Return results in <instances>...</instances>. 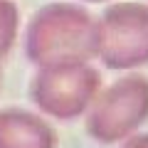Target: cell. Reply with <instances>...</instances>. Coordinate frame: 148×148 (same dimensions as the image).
I'll return each instance as SVG.
<instances>
[{
	"mask_svg": "<svg viewBox=\"0 0 148 148\" xmlns=\"http://www.w3.org/2000/svg\"><path fill=\"white\" fill-rule=\"evenodd\" d=\"M86 3H99V0H86Z\"/></svg>",
	"mask_w": 148,
	"mask_h": 148,
	"instance_id": "6da1fadb",
	"label": "cell"
}]
</instances>
